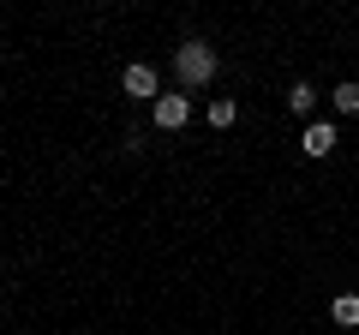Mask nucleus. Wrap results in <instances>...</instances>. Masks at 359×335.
Segmentation results:
<instances>
[{
    "instance_id": "nucleus-1",
    "label": "nucleus",
    "mask_w": 359,
    "mask_h": 335,
    "mask_svg": "<svg viewBox=\"0 0 359 335\" xmlns=\"http://www.w3.org/2000/svg\"><path fill=\"white\" fill-rule=\"evenodd\" d=\"M174 72H180V84H192V90H198V84H210V78H216V48H210V42H180V48H174Z\"/></svg>"
},
{
    "instance_id": "nucleus-2",
    "label": "nucleus",
    "mask_w": 359,
    "mask_h": 335,
    "mask_svg": "<svg viewBox=\"0 0 359 335\" xmlns=\"http://www.w3.org/2000/svg\"><path fill=\"white\" fill-rule=\"evenodd\" d=\"M120 90H126V96H138V102H156V96H162V90H156V66L132 60L126 72H120Z\"/></svg>"
},
{
    "instance_id": "nucleus-3",
    "label": "nucleus",
    "mask_w": 359,
    "mask_h": 335,
    "mask_svg": "<svg viewBox=\"0 0 359 335\" xmlns=\"http://www.w3.org/2000/svg\"><path fill=\"white\" fill-rule=\"evenodd\" d=\"M186 120H192V102L186 96H156V126L162 132H180Z\"/></svg>"
},
{
    "instance_id": "nucleus-4",
    "label": "nucleus",
    "mask_w": 359,
    "mask_h": 335,
    "mask_svg": "<svg viewBox=\"0 0 359 335\" xmlns=\"http://www.w3.org/2000/svg\"><path fill=\"white\" fill-rule=\"evenodd\" d=\"M299 150H306L311 162H323V156L335 150V126H330V120H311V126H306V138H299Z\"/></svg>"
},
{
    "instance_id": "nucleus-5",
    "label": "nucleus",
    "mask_w": 359,
    "mask_h": 335,
    "mask_svg": "<svg viewBox=\"0 0 359 335\" xmlns=\"http://www.w3.org/2000/svg\"><path fill=\"white\" fill-rule=\"evenodd\" d=\"M330 317L341 323V329H359V294H335V306H330Z\"/></svg>"
},
{
    "instance_id": "nucleus-6",
    "label": "nucleus",
    "mask_w": 359,
    "mask_h": 335,
    "mask_svg": "<svg viewBox=\"0 0 359 335\" xmlns=\"http://www.w3.org/2000/svg\"><path fill=\"white\" fill-rule=\"evenodd\" d=\"M287 108H294V114H299V120H306V114H311V108H318V90H311L306 78H299L294 90H287Z\"/></svg>"
},
{
    "instance_id": "nucleus-7",
    "label": "nucleus",
    "mask_w": 359,
    "mask_h": 335,
    "mask_svg": "<svg viewBox=\"0 0 359 335\" xmlns=\"http://www.w3.org/2000/svg\"><path fill=\"white\" fill-rule=\"evenodd\" d=\"M233 120H240V108H233L228 96H222V102H210V126H216V132H228Z\"/></svg>"
},
{
    "instance_id": "nucleus-8",
    "label": "nucleus",
    "mask_w": 359,
    "mask_h": 335,
    "mask_svg": "<svg viewBox=\"0 0 359 335\" xmlns=\"http://www.w3.org/2000/svg\"><path fill=\"white\" fill-rule=\"evenodd\" d=\"M335 114H359V84H335Z\"/></svg>"
}]
</instances>
